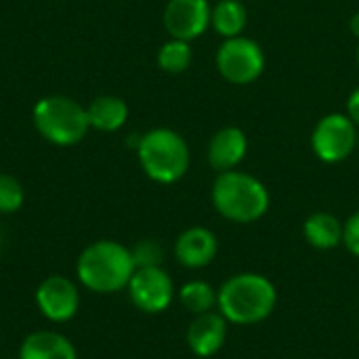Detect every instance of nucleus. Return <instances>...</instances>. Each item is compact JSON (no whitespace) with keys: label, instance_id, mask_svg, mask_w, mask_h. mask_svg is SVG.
I'll return each mask as SVG.
<instances>
[{"label":"nucleus","instance_id":"nucleus-7","mask_svg":"<svg viewBox=\"0 0 359 359\" xmlns=\"http://www.w3.org/2000/svg\"><path fill=\"white\" fill-rule=\"evenodd\" d=\"M359 126L347 114H326L313 126L311 149L324 164L345 162L358 151Z\"/></svg>","mask_w":359,"mask_h":359},{"label":"nucleus","instance_id":"nucleus-12","mask_svg":"<svg viewBox=\"0 0 359 359\" xmlns=\"http://www.w3.org/2000/svg\"><path fill=\"white\" fill-rule=\"evenodd\" d=\"M246 154H248L246 133L238 126H223L210 137L206 160L212 170L227 172V170H236L244 162Z\"/></svg>","mask_w":359,"mask_h":359},{"label":"nucleus","instance_id":"nucleus-4","mask_svg":"<svg viewBox=\"0 0 359 359\" xmlns=\"http://www.w3.org/2000/svg\"><path fill=\"white\" fill-rule=\"evenodd\" d=\"M137 158L143 172L162 185L181 181L191 164V151L183 135L172 128H151L137 143Z\"/></svg>","mask_w":359,"mask_h":359},{"label":"nucleus","instance_id":"nucleus-1","mask_svg":"<svg viewBox=\"0 0 359 359\" xmlns=\"http://www.w3.org/2000/svg\"><path fill=\"white\" fill-rule=\"evenodd\" d=\"M276 305L278 290L261 273H236L217 290V311L229 324H259L276 311Z\"/></svg>","mask_w":359,"mask_h":359},{"label":"nucleus","instance_id":"nucleus-11","mask_svg":"<svg viewBox=\"0 0 359 359\" xmlns=\"http://www.w3.org/2000/svg\"><path fill=\"white\" fill-rule=\"evenodd\" d=\"M227 326L229 322L219 311L194 316L185 334L189 351L198 358H212L227 341Z\"/></svg>","mask_w":359,"mask_h":359},{"label":"nucleus","instance_id":"nucleus-27","mask_svg":"<svg viewBox=\"0 0 359 359\" xmlns=\"http://www.w3.org/2000/svg\"><path fill=\"white\" fill-rule=\"evenodd\" d=\"M242 2H244V0H242Z\"/></svg>","mask_w":359,"mask_h":359},{"label":"nucleus","instance_id":"nucleus-13","mask_svg":"<svg viewBox=\"0 0 359 359\" xmlns=\"http://www.w3.org/2000/svg\"><path fill=\"white\" fill-rule=\"evenodd\" d=\"M219 252L217 236L206 227H189L179 233L175 242V259L179 265L187 269H204L208 267Z\"/></svg>","mask_w":359,"mask_h":359},{"label":"nucleus","instance_id":"nucleus-6","mask_svg":"<svg viewBox=\"0 0 359 359\" xmlns=\"http://www.w3.org/2000/svg\"><path fill=\"white\" fill-rule=\"evenodd\" d=\"M217 72L236 86L257 82L265 72V53L261 44L248 36L225 38L217 50Z\"/></svg>","mask_w":359,"mask_h":359},{"label":"nucleus","instance_id":"nucleus-15","mask_svg":"<svg viewBox=\"0 0 359 359\" xmlns=\"http://www.w3.org/2000/svg\"><path fill=\"white\" fill-rule=\"evenodd\" d=\"M86 116L90 128L101 133H116L128 120V105L120 97L103 95L90 101V105L86 107Z\"/></svg>","mask_w":359,"mask_h":359},{"label":"nucleus","instance_id":"nucleus-20","mask_svg":"<svg viewBox=\"0 0 359 359\" xmlns=\"http://www.w3.org/2000/svg\"><path fill=\"white\" fill-rule=\"evenodd\" d=\"M25 194L21 183L6 172H0V212L2 215H11L17 212L23 206Z\"/></svg>","mask_w":359,"mask_h":359},{"label":"nucleus","instance_id":"nucleus-2","mask_svg":"<svg viewBox=\"0 0 359 359\" xmlns=\"http://www.w3.org/2000/svg\"><path fill=\"white\" fill-rule=\"evenodd\" d=\"M135 269L130 248L116 240H97L88 244L76 261L78 282L86 290L99 294L126 290Z\"/></svg>","mask_w":359,"mask_h":359},{"label":"nucleus","instance_id":"nucleus-17","mask_svg":"<svg viewBox=\"0 0 359 359\" xmlns=\"http://www.w3.org/2000/svg\"><path fill=\"white\" fill-rule=\"evenodd\" d=\"M248 23V13L242 0H219L210 13V27L225 40L242 36Z\"/></svg>","mask_w":359,"mask_h":359},{"label":"nucleus","instance_id":"nucleus-26","mask_svg":"<svg viewBox=\"0 0 359 359\" xmlns=\"http://www.w3.org/2000/svg\"><path fill=\"white\" fill-rule=\"evenodd\" d=\"M358 151H359V143H358Z\"/></svg>","mask_w":359,"mask_h":359},{"label":"nucleus","instance_id":"nucleus-16","mask_svg":"<svg viewBox=\"0 0 359 359\" xmlns=\"http://www.w3.org/2000/svg\"><path fill=\"white\" fill-rule=\"evenodd\" d=\"M303 236L318 250H334L343 244V223L330 212H313L303 223Z\"/></svg>","mask_w":359,"mask_h":359},{"label":"nucleus","instance_id":"nucleus-9","mask_svg":"<svg viewBox=\"0 0 359 359\" xmlns=\"http://www.w3.org/2000/svg\"><path fill=\"white\" fill-rule=\"evenodd\" d=\"M36 307L48 322L65 324L80 309V290L65 276H48L36 288Z\"/></svg>","mask_w":359,"mask_h":359},{"label":"nucleus","instance_id":"nucleus-25","mask_svg":"<svg viewBox=\"0 0 359 359\" xmlns=\"http://www.w3.org/2000/svg\"><path fill=\"white\" fill-rule=\"evenodd\" d=\"M358 65H359V44H358Z\"/></svg>","mask_w":359,"mask_h":359},{"label":"nucleus","instance_id":"nucleus-24","mask_svg":"<svg viewBox=\"0 0 359 359\" xmlns=\"http://www.w3.org/2000/svg\"><path fill=\"white\" fill-rule=\"evenodd\" d=\"M349 29H351V34L355 36L359 40V11L351 17V21H349Z\"/></svg>","mask_w":359,"mask_h":359},{"label":"nucleus","instance_id":"nucleus-23","mask_svg":"<svg viewBox=\"0 0 359 359\" xmlns=\"http://www.w3.org/2000/svg\"><path fill=\"white\" fill-rule=\"evenodd\" d=\"M345 114L359 126V86L349 95V99H347V111Z\"/></svg>","mask_w":359,"mask_h":359},{"label":"nucleus","instance_id":"nucleus-19","mask_svg":"<svg viewBox=\"0 0 359 359\" xmlns=\"http://www.w3.org/2000/svg\"><path fill=\"white\" fill-rule=\"evenodd\" d=\"M194 53H191V42L170 38L164 42L158 50V65L166 74H183L191 65Z\"/></svg>","mask_w":359,"mask_h":359},{"label":"nucleus","instance_id":"nucleus-22","mask_svg":"<svg viewBox=\"0 0 359 359\" xmlns=\"http://www.w3.org/2000/svg\"><path fill=\"white\" fill-rule=\"evenodd\" d=\"M343 246L359 259V210L343 223Z\"/></svg>","mask_w":359,"mask_h":359},{"label":"nucleus","instance_id":"nucleus-21","mask_svg":"<svg viewBox=\"0 0 359 359\" xmlns=\"http://www.w3.org/2000/svg\"><path fill=\"white\" fill-rule=\"evenodd\" d=\"M133 261L135 267H162L164 263V250L156 240H139L133 248Z\"/></svg>","mask_w":359,"mask_h":359},{"label":"nucleus","instance_id":"nucleus-5","mask_svg":"<svg viewBox=\"0 0 359 359\" xmlns=\"http://www.w3.org/2000/svg\"><path fill=\"white\" fill-rule=\"evenodd\" d=\"M32 120L46 141L63 147L80 143L90 128L86 107L63 95L42 97L32 109Z\"/></svg>","mask_w":359,"mask_h":359},{"label":"nucleus","instance_id":"nucleus-8","mask_svg":"<svg viewBox=\"0 0 359 359\" xmlns=\"http://www.w3.org/2000/svg\"><path fill=\"white\" fill-rule=\"evenodd\" d=\"M126 290L133 305L143 313H162L175 299V284L164 267L135 269Z\"/></svg>","mask_w":359,"mask_h":359},{"label":"nucleus","instance_id":"nucleus-10","mask_svg":"<svg viewBox=\"0 0 359 359\" xmlns=\"http://www.w3.org/2000/svg\"><path fill=\"white\" fill-rule=\"evenodd\" d=\"M210 13L208 0H168L162 21L170 38L194 42L210 27Z\"/></svg>","mask_w":359,"mask_h":359},{"label":"nucleus","instance_id":"nucleus-18","mask_svg":"<svg viewBox=\"0 0 359 359\" xmlns=\"http://www.w3.org/2000/svg\"><path fill=\"white\" fill-rule=\"evenodd\" d=\"M179 301L191 316H202L217 309V290L208 282L191 280L181 286Z\"/></svg>","mask_w":359,"mask_h":359},{"label":"nucleus","instance_id":"nucleus-14","mask_svg":"<svg viewBox=\"0 0 359 359\" xmlns=\"http://www.w3.org/2000/svg\"><path fill=\"white\" fill-rule=\"evenodd\" d=\"M19 359H78L72 341L53 330H38L19 345Z\"/></svg>","mask_w":359,"mask_h":359},{"label":"nucleus","instance_id":"nucleus-3","mask_svg":"<svg viewBox=\"0 0 359 359\" xmlns=\"http://www.w3.org/2000/svg\"><path fill=\"white\" fill-rule=\"evenodd\" d=\"M210 200L223 219L242 225L263 219L271 202L265 183L238 168L217 175L210 189Z\"/></svg>","mask_w":359,"mask_h":359}]
</instances>
